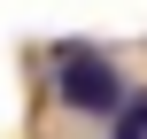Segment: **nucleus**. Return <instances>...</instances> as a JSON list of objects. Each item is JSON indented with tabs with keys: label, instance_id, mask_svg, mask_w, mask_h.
I'll list each match as a JSON object with an SVG mask.
<instances>
[{
	"label": "nucleus",
	"instance_id": "nucleus-2",
	"mask_svg": "<svg viewBox=\"0 0 147 139\" xmlns=\"http://www.w3.org/2000/svg\"><path fill=\"white\" fill-rule=\"evenodd\" d=\"M109 139H147V93H132V108L109 124Z\"/></svg>",
	"mask_w": 147,
	"mask_h": 139
},
{
	"label": "nucleus",
	"instance_id": "nucleus-1",
	"mask_svg": "<svg viewBox=\"0 0 147 139\" xmlns=\"http://www.w3.org/2000/svg\"><path fill=\"white\" fill-rule=\"evenodd\" d=\"M47 85H54V101L70 108V116H124L132 108V85H124V70H116V54H101V46H85V39H70V46H54L47 54Z\"/></svg>",
	"mask_w": 147,
	"mask_h": 139
}]
</instances>
